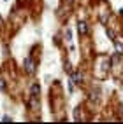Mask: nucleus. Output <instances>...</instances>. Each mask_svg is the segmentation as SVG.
Wrapping results in <instances>:
<instances>
[{"mask_svg":"<svg viewBox=\"0 0 123 124\" xmlns=\"http://www.w3.org/2000/svg\"><path fill=\"white\" fill-rule=\"evenodd\" d=\"M25 70H27V73H30V75L35 72V65L32 63L30 58H27V60H25Z\"/></svg>","mask_w":123,"mask_h":124,"instance_id":"f257e3e1","label":"nucleus"},{"mask_svg":"<svg viewBox=\"0 0 123 124\" xmlns=\"http://www.w3.org/2000/svg\"><path fill=\"white\" fill-rule=\"evenodd\" d=\"M77 30H79V33H81V35H86V33H88L86 21H79V23H77Z\"/></svg>","mask_w":123,"mask_h":124,"instance_id":"f03ea898","label":"nucleus"},{"mask_svg":"<svg viewBox=\"0 0 123 124\" xmlns=\"http://www.w3.org/2000/svg\"><path fill=\"white\" fill-rule=\"evenodd\" d=\"M70 80L76 82V84H81V82H83V77H81L79 72H72V73H70Z\"/></svg>","mask_w":123,"mask_h":124,"instance_id":"7ed1b4c3","label":"nucleus"},{"mask_svg":"<svg viewBox=\"0 0 123 124\" xmlns=\"http://www.w3.org/2000/svg\"><path fill=\"white\" fill-rule=\"evenodd\" d=\"M98 96H100V91H98V89H93L90 98H92V101H98Z\"/></svg>","mask_w":123,"mask_h":124,"instance_id":"20e7f679","label":"nucleus"},{"mask_svg":"<svg viewBox=\"0 0 123 124\" xmlns=\"http://www.w3.org/2000/svg\"><path fill=\"white\" fill-rule=\"evenodd\" d=\"M105 33H107V37L113 40V42H114V40H116V35H114V31L111 30V28H107V30H105Z\"/></svg>","mask_w":123,"mask_h":124,"instance_id":"39448f33","label":"nucleus"},{"mask_svg":"<svg viewBox=\"0 0 123 124\" xmlns=\"http://www.w3.org/2000/svg\"><path fill=\"white\" fill-rule=\"evenodd\" d=\"M30 91H32V94H39V84H32V87H30Z\"/></svg>","mask_w":123,"mask_h":124,"instance_id":"423d86ee","label":"nucleus"},{"mask_svg":"<svg viewBox=\"0 0 123 124\" xmlns=\"http://www.w3.org/2000/svg\"><path fill=\"white\" fill-rule=\"evenodd\" d=\"M114 46H116V51H118V53H123V44H121V42L114 40Z\"/></svg>","mask_w":123,"mask_h":124,"instance_id":"0eeeda50","label":"nucleus"},{"mask_svg":"<svg viewBox=\"0 0 123 124\" xmlns=\"http://www.w3.org/2000/svg\"><path fill=\"white\" fill-rule=\"evenodd\" d=\"M63 68L67 70V72H70V61H69V60H65V61H63Z\"/></svg>","mask_w":123,"mask_h":124,"instance_id":"6e6552de","label":"nucleus"},{"mask_svg":"<svg viewBox=\"0 0 123 124\" xmlns=\"http://www.w3.org/2000/svg\"><path fill=\"white\" fill-rule=\"evenodd\" d=\"M65 39H67V40H72V31H70V30H67V33H65Z\"/></svg>","mask_w":123,"mask_h":124,"instance_id":"1a4fd4ad","label":"nucleus"},{"mask_svg":"<svg viewBox=\"0 0 123 124\" xmlns=\"http://www.w3.org/2000/svg\"><path fill=\"white\" fill-rule=\"evenodd\" d=\"M4 89H5V80L0 79V91H4Z\"/></svg>","mask_w":123,"mask_h":124,"instance_id":"9d476101","label":"nucleus"},{"mask_svg":"<svg viewBox=\"0 0 123 124\" xmlns=\"http://www.w3.org/2000/svg\"><path fill=\"white\" fill-rule=\"evenodd\" d=\"M0 23H2V18H0Z\"/></svg>","mask_w":123,"mask_h":124,"instance_id":"9b49d317","label":"nucleus"}]
</instances>
